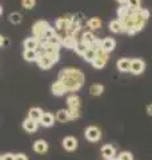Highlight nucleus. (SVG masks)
I'll return each instance as SVG.
<instances>
[{"label":"nucleus","instance_id":"f257e3e1","mask_svg":"<svg viewBox=\"0 0 152 160\" xmlns=\"http://www.w3.org/2000/svg\"><path fill=\"white\" fill-rule=\"evenodd\" d=\"M58 80L63 83L67 92H76L84 84V73L78 68L67 67V68H63L59 72Z\"/></svg>","mask_w":152,"mask_h":160},{"label":"nucleus","instance_id":"f03ea898","mask_svg":"<svg viewBox=\"0 0 152 160\" xmlns=\"http://www.w3.org/2000/svg\"><path fill=\"white\" fill-rule=\"evenodd\" d=\"M119 22L123 24V28H124V32L128 33L129 36L138 33L139 31L144 28L147 20L140 15V9L139 11H129L125 16L118 19Z\"/></svg>","mask_w":152,"mask_h":160},{"label":"nucleus","instance_id":"7ed1b4c3","mask_svg":"<svg viewBox=\"0 0 152 160\" xmlns=\"http://www.w3.org/2000/svg\"><path fill=\"white\" fill-rule=\"evenodd\" d=\"M59 58H60L59 53H56V55H43L42 58L36 59V63L39 64V67L42 69H48V68L52 67L55 63L59 62Z\"/></svg>","mask_w":152,"mask_h":160},{"label":"nucleus","instance_id":"20e7f679","mask_svg":"<svg viewBox=\"0 0 152 160\" xmlns=\"http://www.w3.org/2000/svg\"><path fill=\"white\" fill-rule=\"evenodd\" d=\"M48 26H49V24L47 22H44V20H38V22L33 24L32 33H33V38L38 39V42L40 39L44 38V32H45V29H47Z\"/></svg>","mask_w":152,"mask_h":160},{"label":"nucleus","instance_id":"39448f33","mask_svg":"<svg viewBox=\"0 0 152 160\" xmlns=\"http://www.w3.org/2000/svg\"><path fill=\"white\" fill-rule=\"evenodd\" d=\"M108 53H105L103 49H99V51H96V58L94 60V63H92V66L96 68V69H101V68H104L105 67V64L108 63Z\"/></svg>","mask_w":152,"mask_h":160},{"label":"nucleus","instance_id":"423d86ee","mask_svg":"<svg viewBox=\"0 0 152 160\" xmlns=\"http://www.w3.org/2000/svg\"><path fill=\"white\" fill-rule=\"evenodd\" d=\"M84 136L85 139L88 140V142H99V140L101 139V131L98 128V127H95V126H89L85 128V132H84Z\"/></svg>","mask_w":152,"mask_h":160},{"label":"nucleus","instance_id":"0eeeda50","mask_svg":"<svg viewBox=\"0 0 152 160\" xmlns=\"http://www.w3.org/2000/svg\"><path fill=\"white\" fill-rule=\"evenodd\" d=\"M145 69V63L143 59H131V68L129 72L134 75H141Z\"/></svg>","mask_w":152,"mask_h":160},{"label":"nucleus","instance_id":"6e6552de","mask_svg":"<svg viewBox=\"0 0 152 160\" xmlns=\"http://www.w3.org/2000/svg\"><path fill=\"white\" fill-rule=\"evenodd\" d=\"M101 155H103L104 160H112L116 158V148L112 146V144H104L100 149Z\"/></svg>","mask_w":152,"mask_h":160},{"label":"nucleus","instance_id":"1a4fd4ad","mask_svg":"<svg viewBox=\"0 0 152 160\" xmlns=\"http://www.w3.org/2000/svg\"><path fill=\"white\" fill-rule=\"evenodd\" d=\"M62 144H63V148L65 149V151L72 152V151H75V149L78 148V144L79 143H78V139L73 138V136H65L63 139Z\"/></svg>","mask_w":152,"mask_h":160},{"label":"nucleus","instance_id":"9d476101","mask_svg":"<svg viewBox=\"0 0 152 160\" xmlns=\"http://www.w3.org/2000/svg\"><path fill=\"white\" fill-rule=\"evenodd\" d=\"M116 48V40L112 38H105L101 40V49L105 52V53H109L112 52L114 49Z\"/></svg>","mask_w":152,"mask_h":160},{"label":"nucleus","instance_id":"9b49d317","mask_svg":"<svg viewBox=\"0 0 152 160\" xmlns=\"http://www.w3.org/2000/svg\"><path fill=\"white\" fill-rule=\"evenodd\" d=\"M38 127H39V123L35 122V120H32V119H29V118H27V119H25L24 122H23V128H24V131L28 132V133L36 132Z\"/></svg>","mask_w":152,"mask_h":160},{"label":"nucleus","instance_id":"f8f14e48","mask_svg":"<svg viewBox=\"0 0 152 160\" xmlns=\"http://www.w3.org/2000/svg\"><path fill=\"white\" fill-rule=\"evenodd\" d=\"M33 151L36 153H39V155L45 153L48 151V143L45 142V140H43V139L36 140V142L33 143Z\"/></svg>","mask_w":152,"mask_h":160},{"label":"nucleus","instance_id":"ddd939ff","mask_svg":"<svg viewBox=\"0 0 152 160\" xmlns=\"http://www.w3.org/2000/svg\"><path fill=\"white\" fill-rule=\"evenodd\" d=\"M51 92H52L55 96H63V95L67 92V89L63 86V83L60 80H56L52 86H51Z\"/></svg>","mask_w":152,"mask_h":160},{"label":"nucleus","instance_id":"4468645a","mask_svg":"<svg viewBox=\"0 0 152 160\" xmlns=\"http://www.w3.org/2000/svg\"><path fill=\"white\" fill-rule=\"evenodd\" d=\"M116 67L120 72H129V68H131V59L129 58H121L118 60L116 63Z\"/></svg>","mask_w":152,"mask_h":160},{"label":"nucleus","instance_id":"2eb2a0df","mask_svg":"<svg viewBox=\"0 0 152 160\" xmlns=\"http://www.w3.org/2000/svg\"><path fill=\"white\" fill-rule=\"evenodd\" d=\"M53 123H55V116L52 113H49V112H44L42 119H40V122H39V124H42L43 127H47V128L52 127Z\"/></svg>","mask_w":152,"mask_h":160},{"label":"nucleus","instance_id":"dca6fc26","mask_svg":"<svg viewBox=\"0 0 152 160\" xmlns=\"http://www.w3.org/2000/svg\"><path fill=\"white\" fill-rule=\"evenodd\" d=\"M80 104H82V100H80V98L76 93L69 95V96L67 98V106H68V108H80Z\"/></svg>","mask_w":152,"mask_h":160},{"label":"nucleus","instance_id":"f3484780","mask_svg":"<svg viewBox=\"0 0 152 160\" xmlns=\"http://www.w3.org/2000/svg\"><path fill=\"white\" fill-rule=\"evenodd\" d=\"M43 109L42 108H39V107H33V108H31L28 111V118L29 119H32V120H35V122H40V119H42V116H43Z\"/></svg>","mask_w":152,"mask_h":160},{"label":"nucleus","instance_id":"a211bd4d","mask_svg":"<svg viewBox=\"0 0 152 160\" xmlns=\"http://www.w3.org/2000/svg\"><path fill=\"white\" fill-rule=\"evenodd\" d=\"M78 42H79V40L76 39V36H71V35H67V36L63 39L62 46H64L65 48H69V49H75Z\"/></svg>","mask_w":152,"mask_h":160},{"label":"nucleus","instance_id":"6ab92c4d","mask_svg":"<svg viewBox=\"0 0 152 160\" xmlns=\"http://www.w3.org/2000/svg\"><path fill=\"white\" fill-rule=\"evenodd\" d=\"M95 39H96V36L94 35V32H91V31H85V32H83V35H82V39H80V42H83L85 46H91L94 42H95Z\"/></svg>","mask_w":152,"mask_h":160},{"label":"nucleus","instance_id":"aec40b11","mask_svg":"<svg viewBox=\"0 0 152 160\" xmlns=\"http://www.w3.org/2000/svg\"><path fill=\"white\" fill-rule=\"evenodd\" d=\"M38 47H39L38 39H35V38H28V39L24 40V48H25V49H32V51H36Z\"/></svg>","mask_w":152,"mask_h":160},{"label":"nucleus","instance_id":"412c9836","mask_svg":"<svg viewBox=\"0 0 152 160\" xmlns=\"http://www.w3.org/2000/svg\"><path fill=\"white\" fill-rule=\"evenodd\" d=\"M109 29L112 31L114 33H120V32H124V28H123V24H121L118 19L109 22Z\"/></svg>","mask_w":152,"mask_h":160},{"label":"nucleus","instance_id":"4be33fe9","mask_svg":"<svg viewBox=\"0 0 152 160\" xmlns=\"http://www.w3.org/2000/svg\"><path fill=\"white\" fill-rule=\"evenodd\" d=\"M103 92H104V86L103 84L95 83V84H92V86L89 87V93L92 95V96H100Z\"/></svg>","mask_w":152,"mask_h":160},{"label":"nucleus","instance_id":"5701e85b","mask_svg":"<svg viewBox=\"0 0 152 160\" xmlns=\"http://www.w3.org/2000/svg\"><path fill=\"white\" fill-rule=\"evenodd\" d=\"M55 120H58L59 123H67L68 122V113H67V109H59V111L56 112V115H55Z\"/></svg>","mask_w":152,"mask_h":160},{"label":"nucleus","instance_id":"b1692460","mask_svg":"<svg viewBox=\"0 0 152 160\" xmlns=\"http://www.w3.org/2000/svg\"><path fill=\"white\" fill-rule=\"evenodd\" d=\"M101 24H103V22H101V19H99V18H91L87 22V26L92 29V31L94 29H99L101 27Z\"/></svg>","mask_w":152,"mask_h":160},{"label":"nucleus","instance_id":"393cba45","mask_svg":"<svg viewBox=\"0 0 152 160\" xmlns=\"http://www.w3.org/2000/svg\"><path fill=\"white\" fill-rule=\"evenodd\" d=\"M95 58H96V51L88 47V49H87V51H85V53L83 55V59L85 60V62H88V63L92 64L94 60H95Z\"/></svg>","mask_w":152,"mask_h":160},{"label":"nucleus","instance_id":"a878e982","mask_svg":"<svg viewBox=\"0 0 152 160\" xmlns=\"http://www.w3.org/2000/svg\"><path fill=\"white\" fill-rule=\"evenodd\" d=\"M23 56L27 62H36L38 55H36V51H32V49H24Z\"/></svg>","mask_w":152,"mask_h":160},{"label":"nucleus","instance_id":"bb28decb","mask_svg":"<svg viewBox=\"0 0 152 160\" xmlns=\"http://www.w3.org/2000/svg\"><path fill=\"white\" fill-rule=\"evenodd\" d=\"M9 22H11L12 24H20L22 23V20H23V15L20 13V12H12V13H9Z\"/></svg>","mask_w":152,"mask_h":160},{"label":"nucleus","instance_id":"cd10ccee","mask_svg":"<svg viewBox=\"0 0 152 160\" xmlns=\"http://www.w3.org/2000/svg\"><path fill=\"white\" fill-rule=\"evenodd\" d=\"M67 113H68L69 120H76L80 118V108H68Z\"/></svg>","mask_w":152,"mask_h":160},{"label":"nucleus","instance_id":"c85d7f7f","mask_svg":"<svg viewBox=\"0 0 152 160\" xmlns=\"http://www.w3.org/2000/svg\"><path fill=\"white\" fill-rule=\"evenodd\" d=\"M125 6L128 7L131 11H139L141 8L140 7V0H128V2L125 3Z\"/></svg>","mask_w":152,"mask_h":160},{"label":"nucleus","instance_id":"c756f323","mask_svg":"<svg viewBox=\"0 0 152 160\" xmlns=\"http://www.w3.org/2000/svg\"><path fill=\"white\" fill-rule=\"evenodd\" d=\"M88 49V46H85V44L83 42H78V44H76V47H75V51L78 55H80V56H83V55L85 53V51Z\"/></svg>","mask_w":152,"mask_h":160},{"label":"nucleus","instance_id":"7c9ffc66","mask_svg":"<svg viewBox=\"0 0 152 160\" xmlns=\"http://www.w3.org/2000/svg\"><path fill=\"white\" fill-rule=\"evenodd\" d=\"M62 43H63V40L58 36V33L51 39H48V44H52V46H56V47H62Z\"/></svg>","mask_w":152,"mask_h":160},{"label":"nucleus","instance_id":"2f4dec72","mask_svg":"<svg viewBox=\"0 0 152 160\" xmlns=\"http://www.w3.org/2000/svg\"><path fill=\"white\" fill-rule=\"evenodd\" d=\"M131 11V9L125 6V4H121V6H119V8H118V16H119V19L120 18H123V16H125L127 13H128Z\"/></svg>","mask_w":152,"mask_h":160},{"label":"nucleus","instance_id":"473e14b6","mask_svg":"<svg viewBox=\"0 0 152 160\" xmlns=\"http://www.w3.org/2000/svg\"><path fill=\"white\" fill-rule=\"evenodd\" d=\"M118 160H134V155L129 151H123V152L119 153Z\"/></svg>","mask_w":152,"mask_h":160},{"label":"nucleus","instance_id":"72a5a7b5","mask_svg":"<svg viewBox=\"0 0 152 160\" xmlns=\"http://www.w3.org/2000/svg\"><path fill=\"white\" fill-rule=\"evenodd\" d=\"M22 6L25 9H32L36 6V0H22Z\"/></svg>","mask_w":152,"mask_h":160},{"label":"nucleus","instance_id":"f704fd0d","mask_svg":"<svg viewBox=\"0 0 152 160\" xmlns=\"http://www.w3.org/2000/svg\"><path fill=\"white\" fill-rule=\"evenodd\" d=\"M140 15H141V16H143L145 20H148L149 16H151V12H149L147 8H140Z\"/></svg>","mask_w":152,"mask_h":160},{"label":"nucleus","instance_id":"c9c22d12","mask_svg":"<svg viewBox=\"0 0 152 160\" xmlns=\"http://www.w3.org/2000/svg\"><path fill=\"white\" fill-rule=\"evenodd\" d=\"M15 160H28V158L24 153H16L15 155Z\"/></svg>","mask_w":152,"mask_h":160},{"label":"nucleus","instance_id":"e433bc0d","mask_svg":"<svg viewBox=\"0 0 152 160\" xmlns=\"http://www.w3.org/2000/svg\"><path fill=\"white\" fill-rule=\"evenodd\" d=\"M2 158H3V160H15V155L13 153H4Z\"/></svg>","mask_w":152,"mask_h":160},{"label":"nucleus","instance_id":"4c0bfd02","mask_svg":"<svg viewBox=\"0 0 152 160\" xmlns=\"http://www.w3.org/2000/svg\"><path fill=\"white\" fill-rule=\"evenodd\" d=\"M147 113H148L149 116H152V104H148V106H147Z\"/></svg>","mask_w":152,"mask_h":160},{"label":"nucleus","instance_id":"58836bf2","mask_svg":"<svg viewBox=\"0 0 152 160\" xmlns=\"http://www.w3.org/2000/svg\"><path fill=\"white\" fill-rule=\"evenodd\" d=\"M7 43H8L7 40L4 39V38L2 36V35H0V47H2V46H4V44H7Z\"/></svg>","mask_w":152,"mask_h":160},{"label":"nucleus","instance_id":"ea45409f","mask_svg":"<svg viewBox=\"0 0 152 160\" xmlns=\"http://www.w3.org/2000/svg\"><path fill=\"white\" fill-rule=\"evenodd\" d=\"M116 2H118L119 4H125L127 2H128V0H116Z\"/></svg>","mask_w":152,"mask_h":160},{"label":"nucleus","instance_id":"a19ab883","mask_svg":"<svg viewBox=\"0 0 152 160\" xmlns=\"http://www.w3.org/2000/svg\"><path fill=\"white\" fill-rule=\"evenodd\" d=\"M2 13H3V8H2V7H0V15H2Z\"/></svg>","mask_w":152,"mask_h":160},{"label":"nucleus","instance_id":"79ce46f5","mask_svg":"<svg viewBox=\"0 0 152 160\" xmlns=\"http://www.w3.org/2000/svg\"><path fill=\"white\" fill-rule=\"evenodd\" d=\"M0 160H3V158H2V155H0Z\"/></svg>","mask_w":152,"mask_h":160},{"label":"nucleus","instance_id":"37998d69","mask_svg":"<svg viewBox=\"0 0 152 160\" xmlns=\"http://www.w3.org/2000/svg\"><path fill=\"white\" fill-rule=\"evenodd\" d=\"M112 160H118V158H115V159H112Z\"/></svg>","mask_w":152,"mask_h":160}]
</instances>
